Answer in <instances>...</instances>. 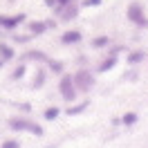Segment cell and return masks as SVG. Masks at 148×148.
I'll return each instance as SVG.
<instances>
[{
  "label": "cell",
  "mask_w": 148,
  "mask_h": 148,
  "mask_svg": "<svg viewBox=\"0 0 148 148\" xmlns=\"http://www.w3.org/2000/svg\"><path fill=\"white\" fill-rule=\"evenodd\" d=\"M0 148H20V144L16 141V139H7V141H2Z\"/></svg>",
  "instance_id": "obj_21"
},
{
  "label": "cell",
  "mask_w": 148,
  "mask_h": 148,
  "mask_svg": "<svg viewBox=\"0 0 148 148\" xmlns=\"http://www.w3.org/2000/svg\"><path fill=\"white\" fill-rule=\"evenodd\" d=\"M27 20V16L25 14H16V16H0V34L2 32H14V29L18 27V25H23Z\"/></svg>",
  "instance_id": "obj_5"
},
{
  "label": "cell",
  "mask_w": 148,
  "mask_h": 148,
  "mask_svg": "<svg viewBox=\"0 0 148 148\" xmlns=\"http://www.w3.org/2000/svg\"><path fill=\"white\" fill-rule=\"evenodd\" d=\"M144 52H141V49H137V52H130L128 54V63L130 65H137V63H141V61H144Z\"/></svg>",
  "instance_id": "obj_15"
},
{
  "label": "cell",
  "mask_w": 148,
  "mask_h": 148,
  "mask_svg": "<svg viewBox=\"0 0 148 148\" xmlns=\"http://www.w3.org/2000/svg\"><path fill=\"white\" fill-rule=\"evenodd\" d=\"M14 56H16V49L7 43H0V61L2 63H7V61H14Z\"/></svg>",
  "instance_id": "obj_11"
},
{
  "label": "cell",
  "mask_w": 148,
  "mask_h": 148,
  "mask_svg": "<svg viewBox=\"0 0 148 148\" xmlns=\"http://www.w3.org/2000/svg\"><path fill=\"white\" fill-rule=\"evenodd\" d=\"M45 5H47V7H52V9H54V7H56V0H45Z\"/></svg>",
  "instance_id": "obj_24"
},
{
  "label": "cell",
  "mask_w": 148,
  "mask_h": 148,
  "mask_svg": "<svg viewBox=\"0 0 148 148\" xmlns=\"http://www.w3.org/2000/svg\"><path fill=\"white\" fill-rule=\"evenodd\" d=\"M16 108L23 110V112H29V110H32V106H29V103H16Z\"/></svg>",
  "instance_id": "obj_23"
},
{
  "label": "cell",
  "mask_w": 148,
  "mask_h": 148,
  "mask_svg": "<svg viewBox=\"0 0 148 148\" xmlns=\"http://www.w3.org/2000/svg\"><path fill=\"white\" fill-rule=\"evenodd\" d=\"M108 45H110V38H108V36L92 38V47H94V49H101V47H108Z\"/></svg>",
  "instance_id": "obj_14"
},
{
  "label": "cell",
  "mask_w": 148,
  "mask_h": 148,
  "mask_svg": "<svg viewBox=\"0 0 148 148\" xmlns=\"http://www.w3.org/2000/svg\"><path fill=\"white\" fill-rule=\"evenodd\" d=\"M25 74H27V67H25V63H20L18 67L11 72V79H14V81H18V79H23Z\"/></svg>",
  "instance_id": "obj_17"
},
{
  "label": "cell",
  "mask_w": 148,
  "mask_h": 148,
  "mask_svg": "<svg viewBox=\"0 0 148 148\" xmlns=\"http://www.w3.org/2000/svg\"><path fill=\"white\" fill-rule=\"evenodd\" d=\"M58 114H61V110H58L56 106H52V108H47V110H45V119L47 121H54Z\"/></svg>",
  "instance_id": "obj_18"
},
{
  "label": "cell",
  "mask_w": 148,
  "mask_h": 148,
  "mask_svg": "<svg viewBox=\"0 0 148 148\" xmlns=\"http://www.w3.org/2000/svg\"><path fill=\"white\" fill-rule=\"evenodd\" d=\"M58 92L65 101H74L76 99V88H74V81H72V74H63L61 81H58Z\"/></svg>",
  "instance_id": "obj_3"
},
{
  "label": "cell",
  "mask_w": 148,
  "mask_h": 148,
  "mask_svg": "<svg viewBox=\"0 0 148 148\" xmlns=\"http://www.w3.org/2000/svg\"><path fill=\"white\" fill-rule=\"evenodd\" d=\"M45 79H47V70L45 67H38L36 74H34V79H32V88H34V90L43 88V85H45Z\"/></svg>",
  "instance_id": "obj_10"
},
{
  "label": "cell",
  "mask_w": 148,
  "mask_h": 148,
  "mask_svg": "<svg viewBox=\"0 0 148 148\" xmlns=\"http://www.w3.org/2000/svg\"><path fill=\"white\" fill-rule=\"evenodd\" d=\"M47 65H49V70L54 74H63V67H65L63 61H47Z\"/></svg>",
  "instance_id": "obj_16"
},
{
  "label": "cell",
  "mask_w": 148,
  "mask_h": 148,
  "mask_svg": "<svg viewBox=\"0 0 148 148\" xmlns=\"http://www.w3.org/2000/svg\"><path fill=\"white\" fill-rule=\"evenodd\" d=\"M27 29L32 36H43L47 32V23L45 20H32V23H27Z\"/></svg>",
  "instance_id": "obj_8"
},
{
  "label": "cell",
  "mask_w": 148,
  "mask_h": 148,
  "mask_svg": "<svg viewBox=\"0 0 148 148\" xmlns=\"http://www.w3.org/2000/svg\"><path fill=\"white\" fill-rule=\"evenodd\" d=\"M58 14H61V20H65V23H67V20H74L76 16H79V5L72 0V2H67Z\"/></svg>",
  "instance_id": "obj_7"
},
{
  "label": "cell",
  "mask_w": 148,
  "mask_h": 148,
  "mask_svg": "<svg viewBox=\"0 0 148 148\" xmlns=\"http://www.w3.org/2000/svg\"><path fill=\"white\" fill-rule=\"evenodd\" d=\"M14 40H16V43H20V45H25V43H29V40H32V34H27V36H20V34H14Z\"/></svg>",
  "instance_id": "obj_20"
},
{
  "label": "cell",
  "mask_w": 148,
  "mask_h": 148,
  "mask_svg": "<svg viewBox=\"0 0 148 148\" xmlns=\"http://www.w3.org/2000/svg\"><path fill=\"white\" fill-rule=\"evenodd\" d=\"M88 103H90V101H83V103H79V106H70V108H67L65 112H67L70 117H74V114H81V112L88 108Z\"/></svg>",
  "instance_id": "obj_13"
},
{
  "label": "cell",
  "mask_w": 148,
  "mask_h": 148,
  "mask_svg": "<svg viewBox=\"0 0 148 148\" xmlns=\"http://www.w3.org/2000/svg\"><path fill=\"white\" fill-rule=\"evenodd\" d=\"M135 121H137V114H135V112H126V114L121 117V123H126V126H132Z\"/></svg>",
  "instance_id": "obj_19"
},
{
  "label": "cell",
  "mask_w": 148,
  "mask_h": 148,
  "mask_svg": "<svg viewBox=\"0 0 148 148\" xmlns=\"http://www.w3.org/2000/svg\"><path fill=\"white\" fill-rule=\"evenodd\" d=\"M9 128L11 130H18V132H32V135H36V137H43V128L34 123V121L29 119H23V117H14L9 119Z\"/></svg>",
  "instance_id": "obj_2"
},
{
  "label": "cell",
  "mask_w": 148,
  "mask_h": 148,
  "mask_svg": "<svg viewBox=\"0 0 148 148\" xmlns=\"http://www.w3.org/2000/svg\"><path fill=\"white\" fill-rule=\"evenodd\" d=\"M2 65H5V63H2V61H0V67H2Z\"/></svg>",
  "instance_id": "obj_25"
},
{
  "label": "cell",
  "mask_w": 148,
  "mask_h": 148,
  "mask_svg": "<svg viewBox=\"0 0 148 148\" xmlns=\"http://www.w3.org/2000/svg\"><path fill=\"white\" fill-rule=\"evenodd\" d=\"M128 20L135 23L137 27H148V18H146V14H144V9H141L139 2L128 5Z\"/></svg>",
  "instance_id": "obj_4"
},
{
  "label": "cell",
  "mask_w": 148,
  "mask_h": 148,
  "mask_svg": "<svg viewBox=\"0 0 148 148\" xmlns=\"http://www.w3.org/2000/svg\"><path fill=\"white\" fill-rule=\"evenodd\" d=\"M101 5V0H83L81 2V7H99Z\"/></svg>",
  "instance_id": "obj_22"
},
{
  "label": "cell",
  "mask_w": 148,
  "mask_h": 148,
  "mask_svg": "<svg viewBox=\"0 0 148 148\" xmlns=\"http://www.w3.org/2000/svg\"><path fill=\"white\" fill-rule=\"evenodd\" d=\"M81 38H83L81 29H67L61 34V43L63 45H76V43H81Z\"/></svg>",
  "instance_id": "obj_6"
},
{
  "label": "cell",
  "mask_w": 148,
  "mask_h": 148,
  "mask_svg": "<svg viewBox=\"0 0 148 148\" xmlns=\"http://www.w3.org/2000/svg\"><path fill=\"white\" fill-rule=\"evenodd\" d=\"M114 65H117V54H110L106 61L99 63V72H108V70H112Z\"/></svg>",
  "instance_id": "obj_12"
},
{
  "label": "cell",
  "mask_w": 148,
  "mask_h": 148,
  "mask_svg": "<svg viewBox=\"0 0 148 148\" xmlns=\"http://www.w3.org/2000/svg\"><path fill=\"white\" fill-rule=\"evenodd\" d=\"M25 61H36V63H47L49 61V56L45 54V52H36V49H29V52H25L23 54V63Z\"/></svg>",
  "instance_id": "obj_9"
},
{
  "label": "cell",
  "mask_w": 148,
  "mask_h": 148,
  "mask_svg": "<svg viewBox=\"0 0 148 148\" xmlns=\"http://www.w3.org/2000/svg\"><path fill=\"white\" fill-rule=\"evenodd\" d=\"M72 81H74V88H76V92H90L94 85V76L90 70H85V67H81V70H76V72L72 74Z\"/></svg>",
  "instance_id": "obj_1"
}]
</instances>
